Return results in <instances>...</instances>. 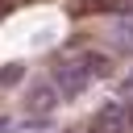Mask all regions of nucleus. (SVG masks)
Instances as JSON below:
<instances>
[{"label": "nucleus", "instance_id": "nucleus-1", "mask_svg": "<svg viewBox=\"0 0 133 133\" xmlns=\"http://www.w3.org/2000/svg\"><path fill=\"white\" fill-rule=\"evenodd\" d=\"M108 71V58L96 54V50H83V54H71L54 66V91L58 96H79L91 79H100Z\"/></svg>", "mask_w": 133, "mask_h": 133}, {"label": "nucleus", "instance_id": "nucleus-2", "mask_svg": "<svg viewBox=\"0 0 133 133\" xmlns=\"http://www.w3.org/2000/svg\"><path fill=\"white\" fill-rule=\"evenodd\" d=\"M54 83H42V87H33V112H46L50 104H54Z\"/></svg>", "mask_w": 133, "mask_h": 133}, {"label": "nucleus", "instance_id": "nucleus-3", "mask_svg": "<svg viewBox=\"0 0 133 133\" xmlns=\"http://www.w3.org/2000/svg\"><path fill=\"white\" fill-rule=\"evenodd\" d=\"M125 125H129V129H133V104H129V108H125Z\"/></svg>", "mask_w": 133, "mask_h": 133}]
</instances>
